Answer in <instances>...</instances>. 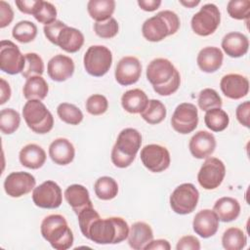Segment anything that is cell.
Segmentation results:
<instances>
[{
	"mask_svg": "<svg viewBox=\"0 0 250 250\" xmlns=\"http://www.w3.org/2000/svg\"><path fill=\"white\" fill-rule=\"evenodd\" d=\"M138 5L140 8L146 12H153L159 8L161 5L160 0H139Z\"/></svg>",
	"mask_w": 250,
	"mask_h": 250,
	"instance_id": "816d5d0a",
	"label": "cell"
},
{
	"mask_svg": "<svg viewBox=\"0 0 250 250\" xmlns=\"http://www.w3.org/2000/svg\"><path fill=\"white\" fill-rule=\"evenodd\" d=\"M95 193L102 200H110L118 193V185L116 181L107 176L99 178L94 185Z\"/></svg>",
	"mask_w": 250,
	"mask_h": 250,
	"instance_id": "836d02e7",
	"label": "cell"
},
{
	"mask_svg": "<svg viewBox=\"0 0 250 250\" xmlns=\"http://www.w3.org/2000/svg\"><path fill=\"white\" fill-rule=\"evenodd\" d=\"M228 14L235 20H248L250 16L249 0H230L227 6Z\"/></svg>",
	"mask_w": 250,
	"mask_h": 250,
	"instance_id": "60d3db41",
	"label": "cell"
},
{
	"mask_svg": "<svg viewBox=\"0 0 250 250\" xmlns=\"http://www.w3.org/2000/svg\"><path fill=\"white\" fill-rule=\"evenodd\" d=\"M25 64L21 75L24 78L32 76H41L44 72V62L42 58L36 53H27L24 55Z\"/></svg>",
	"mask_w": 250,
	"mask_h": 250,
	"instance_id": "f35d334b",
	"label": "cell"
},
{
	"mask_svg": "<svg viewBox=\"0 0 250 250\" xmlns=\"http://www.w3.org/2000/svg\"><path fill=\"white\" fill-rule=\"evenodd\" d=\"M25 64V58L19 47L10 40H2L0 43V68L2 71L15 75L21 73Z\"/></svg>",
	"mask_w": 250,
	"mask_h": 250,
	"instance_id": "30bf717a",
	"label": "cell"
},
{
	"mask_svg": "<svg viewBox=\"0 0 250 250\" xmlns=\"http://www.w3.org/2000/svg\"><path fill=\"white\" fill-rule=\"evenodd\" d=\"M12 35L21 43L31 42L37 35V26L32 21H21L13 27Z\"/></svg>",
	"mask_w": 250,
	"mask_h": 250,
	"instance_id": "d590c367",
	"label": "cell"
},
{
	"mask_svg": "<svg viewBox=\"0 0 250 250\" xmlns=\"http://www.w3.org/2000/svg\"><path fill=\"white\" fill-rule=\"evenodd\" d=\"M148 99L146 94L141 89L126 91L121 97V105L129 113H141L146 106Z\"/></svg>",
	"mask_w": 250,
	"mask_h": 250,
	"instance_id": "f1b7e54d",
	"label": "cell"
},
{
	"mask_svg": "<svg viewBox=\"0 0 250 250\" xmlns=\"http://www.w3.org/2000/svg\"><path fill=\"white\" fill-rule=\"evenodd\" d=\"M77 217L82 234L97 244H116L128 238L130 229L121 217L102 219L93 206L83 209Z\"/></svg>",
	"mask_w": 250,
	"mask_h": 250,
	"instance_id": "6da1fadb",
	"label": "cell"
},
{
	"mask_svg": "<svg viewBox=\"0 0 250 250\" xmlns=\"http://www.w3.org/2000/svg\"><path fill=\"white\" fill-rule=\"evenodd\" d=\"M45 150L36 144H28L24 146L19 154L20 162L22 166L28 169H39L46 161Z\"/></svg>",
	"mask_w": 250,
	"mask_h": 250,
	"instance_id": "4316f807",
	"label": "cell"
},
{
	"mask_svg": "<svg viewBox=\"0 0 250 250\" xmlns=\"http://www.w3.org/2000/svg\"><path fill=\"white\" fill-rule=\"evenodd\" d=\"M224 55L218 47L208 46L200 50L197 55V65L199 68L207 73L217 71L223 64Z\"/></svg>",
	"mask_w": 250,
	"mask_h": 250,
	"instance_id": "cb8c5ba5",
	"label": "cell"
},
{
	"mask_svg": "<svg viewBox=\"0 0 250 250\" xmlns=\"http://www.w3.org/2000/svg\"><path fill=\"white\" fill-rule=\"evenodd\" d=\"M65 25H66V24H65L63 21L57 20V21H55L54 22H52V23H50V24L44 26V28H43L44 34H45V36L47 37V39H48L51 43L57 45V37H58L60 31L62 30V28L64 27Z\"/></svg>",
	"mask_w": 250,
	"mask_h": 250,
	"instance_id": "f6af8a7d",
	"label": "cell"
},
{
	"mask_svg": "<svg viewBox=\"0 0 250 250\" xmlns=\"http://www.w3.org/2000/svg\"><path fill=\"white\" fill-rule=\"evenodd\" d=\"M192 228L199 236L203 238L211 237L219 229V218L213 210L203 209L194 216Z\"/></svg>",
	"mask_w": 250,
	"mask_h": 250,
	"instance_id": "d6986e66",
	"label": "cell"
},
{
	"mask_svg": "<svg viewBox=\"0 0 250 250\" xmlns=\"http://www.w3.org/2000/svg\"><path fill=\"white\" fill-rule=\"evenodd\" d=\"M204 123L211 131L222 132L228 127L229 117L222 108H212L206 111L204 115Z\"/></svg>",
	"mask_w": 250,
	"mask_h": 250,
	"instance_id": "d6a6232c",
	"label": "cell"
},
{
	"mask_svg": "<svg viewBox=\"0 0 250 250\" xmlns=\"http://www.w3.org/2000/svg\"><path fill=\"white\" fill-rule=\"evenodd\" d=\"M49 92V87L46 80L42 76H32L26 79L22 93L26 100L42 101L46 98Z\"/></svg>",
	"mask_w": 250,
	"mask_h": 250,
	"instance_id": "f546056e",
	"label": "cell"
},
{
	"mask_svg": "<svg viewBox=\"0 0 250 250\" xmlns=\"http://www.w3.org/2000/svg\"><path fill=\"white\" fill-rule=\"evenodd\" d=\"M42 3V0H17L16 5L18 9L27 15H35L38 11L40 5Z\"/></svg>",
	"mask_w": 250,
	"mask_h": 250,
	"instance_id": "bcb514c9",
	"label": "cell"
},
{
	"mask_svg": "<svg viewBox=\"0 0 250 250\" xmlns=\"http://www.w3.org/2000/svg\"><path fill=\"white\" fill-rule=\"evenodd\" d=\"M40 231L45 240L56 250H67L73 244V233L65 218L60 214L45 217L41 223Z\"/></svg>",
	"mask_w": 250,
	"mask_h": 250,
	"instance_id": "3957f363",
	"label": "cell"
},
{
	"mask_svg": "<svg viewBox=\"0 0 250 250\" xmlns=\"http://www.w3.org/2000/svg\"><path fill=\"white\" fill-rule=\"evenodd\" d=\"M180 27V19L176 13L165 10L145 21L142 26L143 36L150 42H159L175 34Z\"/></svg>",
	"mask_w": 250,
	"mask_h": 250,
	"instance_id": "5b68a950",
	"label": "cell"
},
{
	"mask_svg": "<svg viewBox=\"0 0 250 250\" xmlns=\"http://www.w3.org/2000/svg\"><path fill=\"white\" fill-rule=\"evenodd\" d=\"M199 191L190 183L178 186L170 195V206L172 210L180 215L191 213L197 206Z\"/></svg>",
	"mask_w": 250,
	"mask_h": 250,
	"instance_id": "9c48e42d",
	"label": "cell"
},
{
	"mask_svg": "<svg viewBox=\"0 0 250 250\" xmlns=\"http://www.w3.org/2000/svg\"><path fill=\"white\" fill-rule=\"evenodd\" d=\"M224 52L231 58H239L248 52L249 41L246 35L240 32H229L222 40Z\"/></svg>",
	"mask_w": 250,
	"mask_h": 250,
	"instance_id": "603a6c76",
	"label": "cell"
},
{
	"mask_svg": "<svg viewBox=\"0 0 250 250\" xmlns=\"http://www.w3.org/2000/svg\"><path fill=\"white\" fill-rule=\"evenodd\" d=\"M21 123L20 113L13 108H4L0 112V129L3 134L10 135L16 132Z\"/></svg>",
	"mask_w": 250,
	"mask_h": 250,
	"instance_id": "74e56055",
	"label": "cell"
},
{
	"mask_svg": "<svg viewBox=\"0 0 250 250\" xmlns=\"http://www.w3.org/2000/svg\"><path fill=\"white\" fill-rule=\"evenodd\" d=\"M141 117L148 124H159L166 117V107L158 100H148L146 108L141 112Z\"/></svg>",
	"mask_w": 250,
	"mask_h": 250,
	"instance_id": "1f68e13d",
	"label": "cell"
},
{
	"mask_svg": "<svg viewBox=\"0 0 250 250\" xmlns=\"http://www.w3.org/2000/svg\"><path fill=\"white\" fill-rule=\"evenodd\" d=\"M146 78L154 92L160 96H170L180 87L181 76L174 64L167 59L152 60L146 67Z\"/></svg>",
	"mask_w": 250,
	"mask_h": 250,
	"instance_id": "7a4b0ae2",
	"label": "cell"
},
{
	"mask_svg": "<svg viewBox=\"0 0 250 250\" xmlns=\"http://www.w3.org/2000/svg\"><path fill=\"white\" fill-rule=\"evenodd\" d=\"M145 249L146 250H155V249L170 250L171 246L166 239H156V240L152 239L148 244L145 246Z\"/></svg>",
	"mask_w": 250,
	"mask_h": 250,
	"instance_id": "f907efd6",
	"label": "cell"
},
{
	"mask_svg": "<svg viewBox=\"0 0 250 250\" xmlns=\"http://www.w3.org/2000/svg\"><path fill=\"white\" fill-rule=\"evenodd\" d=\"M197 103L200 109L204 111L212 108H221L223 104L220 95L217 93V91L211 88H205L199 93Z\"/></svg>",
	"mask_w": 250,
	"mask_h": 250,
	"instance_id": "ab89813d",
	"label": "cell"
},
{
	"mask_svg": "<svg viewBox=\"0 0 250 250\" xmlns=\"http://www.w3.org/2000/svg\"><path fill=\"white\" fill-rule=\"evenodd\" d=\"M90 17L96 21H104L111 18L115 10L114 0H90L87 4Z\"/></svg>",
	"mask_w": 250,
	"mask_h": 250,
	"instance_id": "4dcf8cb0",
	"label": "cell"
},
{
	"mask_svg": "<svg viewBox=\"0 0 250 250\" xmlns=\"http://www.w3.org/2000/svg\"><path fill=\"white\" fill-rule=\"evenodd\" d=\"M33 203L44 209H56L61 206L62 193L60 186L54 181H45L32 191Z\"/></svg>",
	"mask_w": 250,
	"mask_h": 250,
	"instance_id": "7c38bea8",
	"label": "cell"
},
{
	"mask_svg": "<svg viewBox=\"0 0 250 250\" xmlns=\"http://www.w3.org/2000/svg\"><path fill=\"white\" fill-rule=\"evenodd\" d=\"M84 44V35L74 27L65 25L57 37V45L67 53H76Z\"/></svg>",
	"mask_w": 250,
	"mask_h": 250,
	"instance_id": "d4e9b609",
	"label": "cell"
},
{
	"mask_svg": "<svg viewBox=\"0 0 250 250\" xmlns=\"http://www.w3.org/2000/svg\"><path fill=\"white\" fill-rule=\"evenodd\" d=\"M247 237L238 228H229L222 236L223 247L227 250H241L246 246Z\"/></svg>",
	"mask_w": 250,
	"mask_h": 250,
	"instance_id": "e575fe53",
	"label": "cell"
},
{
	"mask_svg": "<svg viewBox=\"0 0 250 250\" xmlns=\"http://www.w3.org/2000/svg\"><path fill=\"white\" fill-rule=\"evenodd\" d=\"M57 113L60 119L66 124L78 125L83 120L82 111L72 104H60L57 107Z\"/></svg>",
	"mask_w": 250,
	"mask_h": 250,
	"instance_id": "8d00e7d4",
	"label": "cell"
},
{
	"mask_svg": "<svg viewBox=\"0 0 250 250\" xmlns=\"http://www.w3.org/2000/svg\"><path fill=\"white\" fill-rule=\"evenodd\" d=\"M198 124V112L194 104L182 103L174 110L171 118L173 129L180 134H188L195 130Z\"/></svg>",
	"mask_w": 250,
	"mask_h": 250,
	"instance_id": "4fadbf2b",
	"label": "cell"
},
{
	"mask_svg": "<svg viewBox=\"0 0 250 250\" xmlns=\"http://www.w3.org/2000/svg\"><path fill=\"white\" fill-rule=\"evenodd\" d=\"M64 198L76 215L83 209L93 206L89 191L82 185L74 184L67 187L64 190Z\"/></svg>",
	"mask_w": 250,
	"mask_h": 250,
	"instance_id": "7402d4cb",
	"label": "cell"
},
{
	"mask_svg": "<svg viewBox=\"0 0 250 250\" xmlns=\"http://www.w3.org/2000/svg\"><path fill=\"white\" fill-rule=\"evenodd\" d=\"M14 19V12L10 4L1 0L0 1V27L4 28L9 25Z\"/></svg>",
	"mask_w": 250,
	"mask_h": 250,
	"instance_id": "c3c4849f",
	"label": "cell"
},
{
	"mask_svg": "<svg viewBox=\"0 0 250 250\" xmlns=\"http://www.w3.org/2000/svg\"><path fill=\"white\" fill-rule=\"evenodd\" d=\"M83 62L87 73L95 77H101L104 75L111 66V51L103 45L90 46L84 55Z\"/></svg>",
	"mask_w": 250,
	"mask_h": 250,
	"instance_id": "52a82bcc",
	"label": "cell"
},
{
	"mask_svg": "<svg viewBox=\"0 0 250 250\" xmlns=\"http://www.w3.org/2000/svg\"><path fill=\"white\" fill-rule=\"evenodd\" d=\"M0 81H1V85H0V89H1L0 104H4L11 98V88H10L9 83L4 78H1Z\"/></svg>",
	"mask_w": 250,
	"mask_h": 250,
	"instance_id": "f5cc1de1",
	"label": "cell"
},
{
	"mask_svg": "<svg viewBox=\"0 0 250 250\" xmlns=\"http://www.w3.org/2000/svg\"><path fill=\"white\" fill-rule=\"evenodd\" d=\"M49 156L58 165H67L74 159L75 148L67 139L58 138L49 146Z\"/></svg>",
	"mask_w": 250,
	"mask_h": 250,
	"instance_id": "44dd1931",
	"label": "cell"
},
{
	"mask_svg": "<svg viewBox=\"0 0 250 250\" xmlns=\"http://www.w3.org/2000/svg\"><path fill=\"white\" fill-rule=\"evenodd\" d=\"M142 74V64L136 57H123L116 65L114 76L117 83L129 86L138 82Z\"/></svg>",
	"mask_w": 250,
	"mask_h": 250,
	"instance_id": "2e32d148",
	"label": "cell"
},
{
	"mask_svg": "<svg viewBox=\"0 0 250 250\" xmlns=\"http://www.w3.org/2000/svg\"><path fill=\"white\" fill-rule=\"evenodd\" d=\"M249 110H250V103L248 101L240 104L235 110L236 119L238 122L246 128H249Z\"/></svg>",
	"mask_w": 250,
	"mask_h": 250,
	"instance_id": "681fc988",
	"label": "cell"
},
{
	"mask_svg": "<svg viewBox=\"0 0 250 250\" xmlns=\"http://www.w3.org/2000/svg\"><path fill=\"white\" fill-rule=\"evenodd\" d=\"M216 139L214 135L207 131L196 132L189 140L188 148L191 155L197 159L210 156L216 148Z\"/></svg>",
	"mask_w": 250,
	"mask_h": 250,
	"instance_id": "ac0fdd59",
	"label": "cell"
},
{
	"mask_svg": "<svg viewBox=\"0 0 250 250\" xmlns=\"http://www.w3.org/2000/svg\"><path fill=\"white\" fill-rule=\"evenodd\" d=\"M118 22L114 18H110L104 21H96L94 24L95 33L104 39L114 37L118 33Z\"/></svg>",
	"mask_w": 250,
	"mask_h": 250,
	"instance_id": "b9f144b4",
	"label": "cell"
},
{
	"mask_svg": "<svg viewBox=\"0 0 250 250\" xmlns=\"http://www.w3.org/2000/svg\"><path fill=\"white\" fill-rule=\"evenodd\" d=\"M49 77L57 82H62L70 78L74 72V62L71 58L64 55H56L47 64Z\"/></svg>",
	"mask_w": 250,
	"mask_h": 250,
	"instance_id": "ffe728a7",
	"label": "cell"
},
{
	"mask_svg": "<svg viewBox=\"0 0 250 250\" xmlns=\"http://www.w3.org/2000/svg\"><path fill=\"white\" fill-rule=\"evenodd\" d=\"M177 250H199L200 242L193 235H185L181 237L176 245Z\"/></svg>",
	"mask_w": 250,
	"mask_h": 250,
	"instance_id": "7dc6e473",
	"label": "cell"
},
{
	"mask_svg": "<svg viewBox=\"0 0 250 250\" xmlns=\"http://www.w3.org/2000/svg\"><path fill=\"white\" fill-rule=\"evenodd\" d=\"M226 175V167L222 160L216 157L207 158L202 164L197 181L205 189H215L223 182Z\"/></svg>",
	"mask_w": 250,
	"mask_h": 250,
	"instance_id": "8fae6325",
	"label": "cell"
},
{
	"mask_svg": "<svg viewBox=\"0 0 250 250\" xmlns=\"http://www.w3.org/2000/svg\"><path fill=\"white\" fill-rule=\"evenodd\" d=\"M141 160L144 166L153 173H160L166 170L171 162L170 153L165 146L150 144L141 150Z\"/></svg>",
	"mask_w": 250,
	"mask_h": 250,
	"instance_id": "5bb4252c",
	"label": "cell"
},
{
	"mask_svg": "<svg viewBox=\"0 0 250 250\" xmlns=\"http://www.w3.org/2000/svg\"><path fill=\"white\" fill-rule=\"evenodd\" d=\"M35 178L27 172H12L4 181L5 192L11 197H21L34 189Z\"/></svg>",
	"mask_w": 250,
	"mask_h": 250,
	"instance_id": "9a60e30c",
	"label": "cell"
},
{
	"mask_svg": "<svg viewBox=\"0 0 250 250\" xmlns=\"http://www.w3.org/2000/svg\"><path fill=\"white\" fill-rule=\"evenodd\" d=\"M23 119L31 131L47 134L54 126V117L46 105L39 100H29L22 107Z\"/></svg>",
	"mask_w": 250,
	"mask_h": 250,
	"instance_id": "8992f818",
	"label": "cell"
},
{
	"mask_svg": "<svg viewBox=\"0 0 250 250\" xmlns=\"http://www.w3.org/2000/svg\"><path fill=\"white\" fill-rule=\"evenodd\" d=\"M180 3L182 4V5H184L185 7H188V8H193V7H195V6H197L199 3H200V1L199 0H190V1H184V0H180Z\"/></svg>",
	"mask_w": 250,
	"mask_h": 250,
	"instance_id": "db71d44e",
	"label": "cell"
},
{
	"mask_svg": "<svg viewBox=\"0 0 250 250\" xmlns=\"http://www.w3.org/2000/svg\"><path fill=\"white\" fill-rule=\"evenodd\" d=\"M142 145L141 133L134 128L123 129L112 147L111 161L118 168L132 164Z\"/></svg>",
	"mask_w": 250,
	"mask_h": 250,
	"instance_id": "277c9868",
	"label": "cell"
},
{
	"mask_svg": "<svg viewBox=\"0 0 250 250\" xmlns=\"http://www.w3.org/2000/svg\"><path fill=\"white\" fill-rule=\"evenodd\" d=\"M108 108L107 99L101 94H94L86 101V110L92 115L104 114Z\"/></svg>",
	"mask_w": 250,
	"mask_h": 250,
	"instance_id": "7bdbcfd3",
	"label": "cell"
},
{
	"mask_svg": "<svg viewBox=\"0 0 250 250\" xmlns=\"http://www.w3.org/2000/svg\"><path fill=\"white\" fill-rule=\"evenodd\" d=\"M37 21L40 23H43L45 25H48L52 22H54L57 18V9L56 7L47 1H42L38 11L33 16Z\"/></svg>",
	"mask_w": 250,
	"mask_h": 250,
	"instance_id": "ee69618b",
	"label": "cell"
},
{
	"mask_svg": "<svg viewBox=\"0 0 250 250\" xmlns=\"http://www.w3.org/2000/svg\"><path fill=\"white\" fill-rule=\"evenodd\" d=\"M220 88L223 94L231 100H239L249 92L248 79L238 73H229L222 77Z\"/></svg>",
	"mask_w": 250,
	"mask_h": 250,
	"instance_id": "e0dca14e",
	"label": "cell"
},
{
	"mask_svg": "<svg viewBox=\"0 0 250 250\" xmlns=\"http://www.w3.org/2000/svg\"><path fill=\"white\" fill-rule=\"evenodd\" d=\"M153 239V231L150 226L145 222L134 223L129 230L128 243L135 250L145 249V246Z\"/></svg>",
	"mask_w": 250,
	"mask_h": 250,
	"instance_id": "484cf974",
	"label": "cell"
},
{
	"mask_svg": "<svg viewBox=\"0 0 250 250\" xmlns=\"http://www.w3.org/2000/svg\"><path fill=\"white\" fill-rule=\"evenodd\" d=\"M221 21L219 8L212 3L203 5L191 18L190 25L194 33L199 36H208L216 31Z\"/></svg>",
	"mask_w": 250,
	"mask_h": 250,
	"instance_id": "ba28073f",
	"label": "cell"
},
{
	"mask_svg": "<svg viewBox=\"0 0 250 250\" xmlns=\"http://www.w3.org/2000/svg\"><path fill=\"white\" fill-rule=\"evenodd\" d=\"M213 211L217 214L219 221L229 223L234 221L239 216L240 204L235 198L225 196L219 198L215 202Z\"/></svg>",
	"mask_w": 250,
	"mask_h": 250,
	"instance_id": "83f0119b",
	"label": "cell"
}]
</instances>
